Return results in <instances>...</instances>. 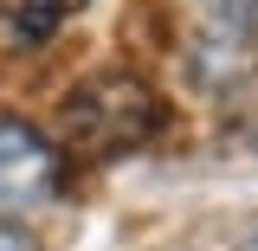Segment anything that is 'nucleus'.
Segmentation results:
<instances>
[{"label": "nucleus", "mask_w": 258, "mask_h": 251, "mask_svg": "<svg viewBox=\"0 0 258 251\" xmlns=\"http://www.w3.org/2000/svg\"><path fill=\"white\" fill-rule=\"evenodd\" d=\"M64 187L58 148L26 123V116H0V206H45Z\"/></svg>", "instance_id": "3"}, {"label": "nucleus", "mask_w": 258, "mask_h": 251, "mask_svg": "<svg viewBox=\"0 0 258 251\" xmlns=\"http://www.w3.org/2000/svg\"><path fill=\"white\" fill-rule=\"evenodd\" d=\"M78 7H84V0H7L13 26H20V32H32V39H39V32H52L64 13H78Z\"/></svg>", "instance_id": "4"}, {"label": "nucleus", "mask_w": 258, "mask_h": 251, "mask_svg": "<svg viewBox=\"0 0 258 251\" xmlns=\"http://www.w3.org/2000/svg\"><path fill=\"white\" fill-rule=\"evenodd\" d=\"M187 71L200 91H245L258 71V0H187Z\"/></svg>", "instance_id": "1"}, {"label": "nucleus", "mask_w": 258, "mask_h": 251, "mask_svg": "<svg viewBox=\"0 0 258 251\" xmlns=\"http://www.w3.org/2000/svg\"><path fill=\"white\" fill-rule=\"evenodd\" d=\"M0 251H45L39 238H32L26 225H13V219H0Z\"/></svg>", "instance_id": "5"}, {"label": "nucleus", "mask_w": 258, "mask_h": 251, "mask_svg": "<svg viewBox=\"0 0 258 251\" xmlns=\"http://www.w3.org/2000/svg\"><path fill=\"white\" fill-rule=\"evenodd\" d=\"M64 129L78 148L91 155H123V148H142L149 135L161 129V103L136 77L110 71V77H91L84 91L64 103Z\"/></svg>", "instance_id": "2"}]
</instances>
